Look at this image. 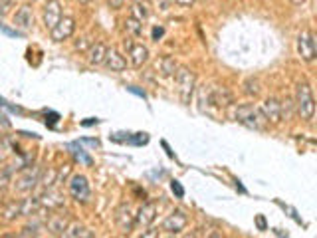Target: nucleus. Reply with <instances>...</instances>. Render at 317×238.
Wrapping results in <instances>:
<instances>
[{"mask_svg": "<svg viewBox=\"0 0 317 238\" xmlns=\"http://www.w3.org/2000/svg\"><path fill=\"white\" fill-rule=\"evenodd\" d=\"M295 111L303 121H311L315 115V100L307 82H299L295 88Z\"/></svg>", "mask_w": 317, "mask_h": 238, "instance_id": "f257e3e1", "label": "nucleus"}, {"mask_svg": "<svg viewBox=\"0 0 317 238\" xmlns=\"http://www.w3.org/2000/svg\"><path fill=\"white\" fill-rule=\"evenodd\" d=\"M234 119H236L238 123H242L244 127L254 129V131H264V129L268 127V121H266V117L262 115V111H260L258 107L250 105V103L238 105V107L234 109Z\"/></svg>", "mask_w": 317, "mask_h": 238, "instance_id": "f03ea898", "label": "nucleus"}, {"mask_svg": "<svg viewBox=\"0 0 317 238\" xmlns=\"http://www.w3.org/2000/svg\"><path fill=\"white\" fill-rule=\"evenodd\" d=\"M177 90H179V98L185 105H189L192 100V94H194V84H196V77H194V71L189 68H179L177 69Z\"/></svg>", "mask_w": 317, "mask_h": 238, "instance_id": "7ed1b4c3", "label": "nucleus"}, {"mask_svg": "<svg viewBox=\"0 0 317 238\" xmlns=\"http://www.w3.org/2000/svg\"><path fill=\"white\" fill-rule=\"evenodd\" d=\"M40 177H42V167L34 165V167H24L22 173L16 177L14 181V189L16 193H30L32 189L40 183Z\"/></svg>", "mask_w": 317, "mask_h": 238, "instance_id": "20e7f679", "label": "nucleus"}, {"mask_svg": "<svg viewBox=\"0 0 317 238\" xmlns=\"http://www.w3.org/2000/svg\"><path fill=\"white\" fill-rule=\"evenodd\" d=\"M67 191L71 195L73 201L77 203H88L92 197V189H90V181L84 175H73L67 183Z\"/></svg>", "mask_w": 317, "mask_h": 238, "instance_id": "39448f33", "label": "nucleus"}, {"mask_svg": "<svg viewBox=\"0 0 317 238\" xmlns=\"http://www.w3.org/2000/svg\"><path fill=\"white\" fill-rule=\"evenodd\" d=\"M297 54L303 62H313L317 56V46H315V36L309 30L301 32L297 36Z\"/></svg>", "mask_w": 317, "mask_h": 238, "instance_id": "423d86ee", "label": "nucleus"}, {"mask_svg": "<svg viewBox=\"0 0 317 238\" xmlns=\"http://www.w3.org/2000/svg\"><path fill=\"white\" fill-rule=\"evenodd\" d=\"M200 94L206 96L208 102L212 105H216V107H228L230 103L234 102V96H232V92L228 88H206L204 86Z\"/></svg>", "mask_w": 317, "mask_h": 238, "instance_id": "0eeeda50", "label": "nucleus"}, {"mask_svg": "<svg viewBox=\"0 0 317 238\" xmlns=\"http://www.w3.org/2000/svg\"><path fill=\"white\" fill-rule=\"evenodd\" d=\"M258 109L262 111V115L266 117L268 123L278 125V123L284 119V117H282V103H280V100H276V98H268V100H264V102L260 103Z\"/></svg>", "mask_w": 317, "mask_h": 238, "instance_id": "6e6552de", "label": "nucleus"}, {"mask_svg": "<svg viewBox=\"0 0 317 238\" xmlns=\"http://www.w3.org/2000/svg\"><path fill=\"white\" fill-rule=\"evenodd\" d=\"M187 222H189V218H187V214H185L183 210H173V212L163 220V230L169 232V234H179V232L185 230Z\"/></svg>", "mask_w": 317, "mask_h": 238, "instance_id": "1a4fd4ad", "label": "nucleus"}, {"mask_svg": "<svg viewBox=\"0 0 317 238\" xmlns=\"http://www.w3.org/2000/svg\"><path fill=\"white\" fill-rule=\"evenodd\" d=\"M73 30H75V20L71 16H62L58 20V24L50 32H52V38L56 42H63V40H67L69 36L73 34Z\"/></svg>", "mask_w": 317, "mask_h": 238, "instance_id": "9d476101", "label": "nucleus"}, {"mask_svg": "<svg viewBox=\"0 0 317 238\" xmlns=\"http://www.w3.org/2000/svg\"><path fill=\"white\" fill-rule=\"evenodd\" d=\"M62 18V4L58 0H48L44 6V24L46 28H54L58 24V20Z\"/></svg>", "mask_w": 317, "mask_h": 238, "instance_id": "9b49d317", "label": "nucleus"}, {"mask_svg": "<svg viewBox=\"0 0 317 238\" xmlns=\"http://www.w3.org/2000/svg\"><path fill=\"white\" fill-rule=\"evenodd\" d=\"M115 222L117 226L123 230V232H131L133 226H135V214L131 212V206L129 204H121L117 210H115Z\"/></svg>", "mask_w": 317, "mask_h": 238, "instance_id": "f8f14e48", "label": "nucleus"}, {"mask_svg": "<svg viewBox=\"0 0 317 238\" xmlns=\"http://www.w3.org/2000/svg\"><path fill=\"white\" fill-rule=\"evenodd\" d=\"M129 56H131V64L135 68H141L149 60V50L143 44H131L129 42Z\"/></svg>", "mask_w": 317, "mask_h": 238, "instance_id": "ddd939ff", "label": "nucleus"}, {"mask_svg": "<svg viewBox=\"0 0 317 238\" xmlns=\"http://www.w3.org/2000/svg\"><path fill=\"white\" fill-rule=\"evenodd\" d=\"M103 64H105V68L111 69V71H123L127 68V62L125 58L117 52V50H107L105 52V60H103Z\"/></svg>", "mask_w": 317, "mask_h": 238, "instance_id": "4468645a", "label": "nucleus"}, {"mask_svg": "<svg viewBox=\"0 0 317 238\" xmlns=\"http://www.w3.org/2000/svg\"><path fill=\"white\" fill-rule=\"evenodd\" d=\"M157 216V204L155 203H145L139 208V214L135 216V222L141 226H149Z\"/></svg>", "mask_w": 317, "mask_h": 238, "instance_id": "2eb2a0df", "label": "nucleus"}, {"mask_svg": "<svg viewBox=\"0 0 317 238\" xmlns=\"http://www.w3.org/2000/svg\"><path fill=\"white\" fill-rule=\"evenodd\" d=\"M32 24H34V16H32V8L30 6H22L16 16H14V26L22 28V30H28Z\"/></svg>", "mask_w": 317, "mask_h": 238, "instance_id": "dca6fc26", "label": "nucleus"}, {"mask_svg": "<svg viewBox=\"0 0 317 238\" xmlns=\"http://www.w3.org/2000/svg\"><path fill=\"white\" fill-rule=\"evenodd\" d=\"M105 52H107V48L101 44V42H97V44H92L90 46V64L92 66H99V64H103V60H105Z\"/></svg>", "mask_w": 317, "mask_h": 238, "instance_id": "f3484780", "label": "nucleus"}, {"mask_svg": "<svg viewBox=\"0 0 317 238\" xmlns=\"http://www.w3.org/2000/svg\"><path fill=\"white\" fill-rule=\"evenodd\" d=\"M63 236L67 238H92L94 236V232H90L84 224H80V222H73V224H69V226H65V230H63Z\"/></svg>", "mask_w": 317, "mask_h": 238, "instance_id": "a211bd4d", "label": "nucleus"}, {"mask_svg": "<svg viewBox=\"0 0 317 238\" xmlns=\"http://www.w3.org/2000/svg\"><path fill=\"white\" fill-rule=\"evenodd\" d=\"M157 68L161 69V73L163 75H167V77H171V75H175L177 73V62H175V58H171V56H165V58H161L157 64Z\"/></svg>", "mask_w": 317, "mask_h": 238, "instance_id": "6ab92c4d", "label": "nucleus"}, {"mask_svg": "<svg viewBox=\"0 0 317 238\" xmlns=\"http://www.w3.org/2000/svg\"><path fill=\"white\" fill-rule=\"evenodd\" d=\"M125 30H127V34L139 38V36L143 34V22L137 20V18H133V16H129L125 20Z\"/></svg>", "mask_w": 317, "mask_h": 238, "instance_id": "aec40b11", "label": "nucleus"}, {"mask_svg": "<svg viewBox=\"0 0 317 238\" xmlns=\"http://www.w3.org/2000/svg\"><path fill=\"white\" fill-rule=\"evenodd\" d=\"M65 220H63L62 216H52L50 220H48V230L52 232V234H63V230H65Z\"/></svg>", "mask_w": 317, "mask_h": 238, "instance_id": "412c9836", "label": "nucleus"}, {"mask_svg": "<svg viewBox=\"0 0 317 238\" xmlns=\"http://www.w3.org/2000/svg\"><path fill=\"white\" fill-rule=\"evenodd\" d=\"M18 169V167H14V165H6V167H0V191L10 183V177H12V173Z\"/></svg>", "mask_w": 317, "mask_h": 238, "instance_id": "4be33fe9", "label": "nucleus"}, {"mask_svg": "<svg viewBox=\"0 0 317 238\" xmlns=\"http://www.w3.org/2000/svg\"><path fill=\"white\" fill-rule=\"evenodd\" d=\"M131 16L143 22V20H147V18H149V10H147L143 4H133V8H131Z\"/></svg>", "mask_w": 317, "mask_h": 238, "instance_id": "5701e85b", "label": "nucleus"}, {"mask_svg": "<svg viewBox=\"0 0 317 238\" xmlns=\"http://www.w3.org/2000/svg\"><path fill=\"white\" fill-rule=\"evenodd\" d=\"M244 92H246L248 96H258V94H260V82L254 80V77L246 80V82H244Z\"/></svg>", "mask_w": 317, "mask_h": 238, "instance_id": "b1692460", "label": "nucleus"}, {"mask_svg": "<svg viewBox=\"0 0 317 238\" xmlns=\"http://www.w3.org/2000/svg\"><path fill=\"white\" fill-rule=\"evenodd\" d=\"M73 149V147H71ZM73 155H75V159L77 161H82V163H86V165H92V157L90 155H86V151L80 147V149H73Z\"/></svg>", "mask_w": 317, "mask_h": 238, "instance_id": "393cba45", "label": "nucleus"}, {"mask_svg": "<svg viewBox=\"0 0 317 238\" xmlns=\"http://www.w3.org/2000/svg\"><path fill=\"white\" fill-rule=\"evenodd\" d=\"M171 191L175 193L177 199H183V197H185V187H183L179 181H173V183H171Z\"/></svg>", "mask_w": 317, "mask_h": 238, "instance_id": "a878e982", "label": "nucleus"}, {"mask_svg": "<svg viewBox=\"0 0 317 238\" xmlns=\"http://www.w3.org/2000/svg\"><path fill=\"white\" fill-rule=\"evenodd\" d=\"M127 141H131V143H135V145H145V143L149 141V135H147V133H137L135 137H129Z\"/></svg>", "mask_w": 317, "mask_h": 238, "instance_id": "bb28decb", "label": "nucleus"}, {"mask_svg": "<svg viewBox=\"0 0 317 238\" xmlns=\"http://www.w3.org/2000/svg\"><path fill=\"white\" fill-rule=\"evenodd\" d=\"M127 92H131V94H135V96H139V98H143V100H147V94H145L143 90H139V88H135V86H129V88H127Z\"/></svg>", "mask_w": 317, "mask_h": 238, "instance_id": "cd10ccee", "label": "nucleus"}, {"mask_svg": "<svg viewBox=\"0 0 317 238\" xmlns=\"http://www.w3.org/2000/svg\"><path fill=\"white\" fill-rule=\"evenodd\" d=\"M151 36H153V40H161V38L165 36V28H163V26H155Z\"/></svg>", "mask_w": 317, "mask_h": 238, "instance_id": "c85d7f7f", "label": "nucleus"}, {"mask_svg": "<svg viewBox=\"0 0 317 238\" xmlns=\"http://www.w3.org/2000/svg\"><path fill=\"white\" fill-rule=\"evenodd\" d=\"M256 224H258V228H260V230H266V218H264L262 214H258V216H256Z\"/></svg>", "mask_w": 317, "mask_h": 238, "instance_id": "c756f323", "label": "nucleus"}, {"mask_svg": "<svg viewBox=\"0 0 317 238\" xmlns=\"http://www.w3.org/2000/svg\"><path fill=\"white\" fill-rule=\"evenodd\" d=\"M2 28V32L8 36H22V32H16V30H8V28H4V26H0Z\"/></svg>", "mask_w": 317, "mask_h": 238, "instance_id": "7c9ffc66", "label": "nucleus"}, {"mask_svg": "<svg viewBox=\"0 0 317 238\" xmlns=\"http://www.w3.org/2000/svg\"><path fill=\"white\" fill-rule=\"evenodd\" d=\"M109 4H111V8H121V4H123V0H107Z\"/></svg>", "mask_w": 317, "mask_h": 238, "instance_id": "2f4dec72", "label": "nucleus"}, {"mask_svg": "<svg viewBox=\"0 0 317 238\" xmlns=\"http://www.w3.org/2000/svg\"><path fill=\"white\" fill-rule=\"evenodd\" d=\"M94 123H97V119H86V121H82L84 127H90V125H94Z\"/></svg>", "mask_w": 317, "mask_h": 238, "instance_id": "473e14b6", "label": "nucleus"}, {"mask_svg": "<svg viewBox=\"0 0 317 238\" xmlns=\"http://www.w3.org/2000/svg\"><path fill=\"white\" fill-rule=\"evenodd\" d=\"M175 2H177V4H181V6H190L194 0H175Z\"/></svg>", "mask_w": 317, "mask_h": 238, "instance_id": "72a5a7b5", "label": "nucleus"}, {"mask_svg": "<svg viewBox=\"0 0 317 238\" xmlns=\"http://www.w3.org/2000/svg\"><path fill=\"white\" fill-rule=\"evenodd\" d=\"M155 2H157V4H158V6H161V8H167L171 0H155Z\"/></svg>", "mask_w": 317, "mask_h": 238, "instance_id": "f704fd0d", "label": "nucleus"}, {"mask_svg": "<svg viewBox=\"0 0 317 238\" xmlns=\"http://www.w3.org/2000/svg\"><path fill=\"white\" fill-rule=\"evenodd\" d=\"M0 123H2V125H10V121L6 119V115H4V113H0Z\"/></svg>", "mask_w": 317, "mask_h": 238, "instance_id": "c9c22d12", "label": "nucleus"}, {"mask_svg": "<svg viewBox=\"0 0 317 238\" xmlns=\"http://www.w3.org/2000/svg\"><path fill=\"white\" fill-rule=\"evenodd\" d=\"M163 147L167 149V153H169V157H175V153H173V151L169 149V145H167V141H163Z\"/></svg>", "mask_w": 317, "mask_h": 238, "instance_id": "e433bc0d", "label": "nucleus"}, {"mask_svg": "<svg viewBox=\"0 0 317 238\" xmlns=\"http://www.w3.org/2000/svg\"><path fill=\"white\" fill-rule=\"evenodd\" d=\"M291 2H293V4H303L305 0H291Z\"/></svg>", "mask_w": 317, "mask_h": 238, "instance_id": "4c0bfd02", "label": "nucleus"}, {"mask_svg": "<svg viewBox=\"0 0 317 238\" xmlns=\"http://www.w3.org/2000/svg\"><path fill=\"white\" fill-rule=\"evenodd\" d=\"M2 151H4V149H2V145H0V159L4 157V153H2Z\"/></svg>", "mask_w": 317, "mask_h": 238, "instance_id": "58836bf2", "label": "nucleus"}, {"mask_svg": "<svg viewBox=\"0 0 317 238\" xmlns=\"http://www.w3.org/2000/svg\"><path fill=\"white\" fill-rule=\"evenodd\" d=\"M80 2H90V0H80Z\"/></svg>", "mask_w": 317, "mask_h": 238, "instance_id": "ea45409f", "label": "nucleus"}, {"mask_svg": "<svg viewBox=\"0 0 317 238\" xmlns=\"http://www.w3.org/2000/svg\"><path fill=\"white\" fill-rule=\"evenodd\" d=\"M0 26H2V22H0Z\"/></svg>", "mask_w": 317, "mask_h": 238, "instance_id": "a19ab883", "label": "nucleus"}]
</instances>
